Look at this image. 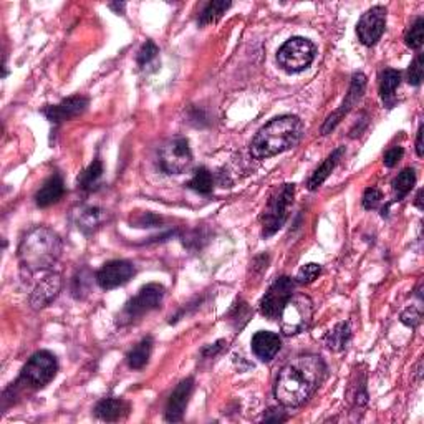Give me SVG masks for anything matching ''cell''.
<instances>
[{"mask_svg": "<svg viewBox=\"0 0 424 424\" xmlns=\"http://www.w3.org/2000/svg\"><path fill=\"white\" fill-rule=\"evenodd\" d=\"M327 366L317 355H301L290 360L275 380L274 394L282 406L299 408L313 397L323 383Z\"/></svg>", "mask_w": 424, "mask_h": 424, "instance_id": "cell-1", "label": "cell"}, {"mask_svg": "<svg viewBox=\"0 0 424 424\" xmlns=\"http://www.w3.org/2000/svg\"><path fill=\"white\" fill-rule=\"evenodd\" d=\"M304 131V123L299 116H277L254 136L251 143L252 156L256 159H268L285 153L300 143Z\"/></svg>", "mask_w": 424, "mask_h": 424, "instance_id": "cell-2", "label": "cell"}, {"mask_svg": "<svg viewBox=\"0 0 424 424\" xmlns=\"http://www.w3.org/2000/svg\"><path fill=\"white\" fill-rule=\"evenodd\" d=\"M62 240L49 227H35L22 239L18 247V261L28 274L46 270L60 258Z\"/></svg>", "mask_w": 424, "mask_h": 424, "instance_id": "cell-3", "label": "cell"}, {"mask_svg": "<svg viewBox=\"0 0 424 424\" xmlns=\"http://www.w3.org/2000/svg\"><path fill=\"white\" fill-rule=\"evenodd\" d=\"M317 46L305 37H292L277 51V63L287 73H300L313 63Z\"/></svg>", "mask_w": 424, "mask_h": 424, "instance_id": "cell-4", "label": "cell"}, {"mask_svg": "<svg viewBox=\"0 0 424 424\" xmlns=\"http://www.w3.org/2000/svg\"><path fill=\"white\" fill-rule=\"evenodd\" d=\"M295 186L294 185H284L277 187L274 194L270 196V199L267 202L266 211L262 216V235L263 237H270L277 230L282 229V225L285 224L287 218H289V207L294 202Z\"/></svg>", "mask_w": 424, "mask_h": 424, "instance_id": "cell-5", "label": "cell"}, {"mask_svg": "<svg viewBox=\"0 0 424 424\" xmlns=\"http://www.w3.org/2000/svg\"><path fill=\"white\" fill-rule=\"evenodd\" d=\"M56 371H58V363H56L54 353L46 350L37 351L23 366L17 385H23L32 389L45 388L55 378Z\"/></svg>", "mask_w": 424, "mask_h": 424, "instance_id": "cell-6", "label": "cell"}, {"mask_svg": "<svg viewBox=\"0 0 424 424\" xmlns=\"http://www.w3.org/2000/svg\"><path fill=\"white\" fill-rule=\"evenodd\" d=\"M313 317L312 300L307 295H292L280 313V328L285 335H297L308 328Z\"/></svg>", "mask_w": 424, "mask_h": 424, "instance_id": "cell-7", "label": "cell"}, {"mask_svg": "<svg viewBox=\"0 0 424 424\" xmlns=\"http://www.w3.org/2000/svg\"><path fill=\"white\" fill-rule=\"evenodd\" d=\"M192 163L189 141L182 136L169 139L159 151V168L166 174H181Z\"/></svg>", "mask_w": 424, "mask_h": 424, "instance_id": "cell-8", "label": "cell"}, {"mask_svg": "<svg viewBox=\"0 0 424 424\" xmlns=\"http://www.w3.org/2000/svg\"><path fill=\"white\" fill-rule=\"evenodd\" d=\"M164 290L163 285L159 284H148L138 292V295L133 297L128 304L125 305L123 312H121V318L125 322H133V320L143 317L144 313H149L151 310H156L161 307L164 300Z\"/></svg>", "mask_w": 424, "mask_h": 424, "instance_id": "cell-9", "label": "cell"}, {"mask_svg": "<svg viewBox=\"0 0 424 424\" xmlns=\"http://www.w3.org/2000/svg\"><path fill=\"white\" fill-rule=\"evenodd\" d=\"M294 289L295 282L292 280L290 277H280V279H277L261 300V313L263 317L268 320L279 318L285 304L289 301L290 297L294 295Z\"/></svg>", "mask_w": 424, "mask_h": 424, "instance_id": "cell-10", "label": "cell"}, {"mask_svg": "<svg viewBox=\"0 0 424 424\" xmlns=\"http://www.w3.org/2000/svg\"><path fill=\"white\" fill-rule=\"evenodd\" d=\"M386 27V8L381 6L371 7L368 12H365L356 25L358 39L363 45L371 46L381 39L385 34Z\"/></svg>", "mask_w": 424, "mask_h": 424, "instance_id": "cell-11", "label": "cell"}, {"mask_svg": "<svg viewBox=\"0 0 424 424\" xmlns=\"http://www.w3.org/2000/svg\"><path fill=\"white\" fill-rule=\"evenodd\" d=\"M135 266L128 261H111L96 272V284L103 290H111L121 287L133 279Z\"/></svg>", "mask_w": 424, "mask_h": 424, "instance_id": "cell-12", "label": "cell"}, {"mask_svg": "<svg viewBox=\"0 0 424 424\" xmlns=\"http://www.w3.org/2000/svg\"><path fill=\"white\" fill-rule=\"evenodd\" d=\"M365 87H366V77H365V75H363V73H355V75H353L350 89H348L345 101L342 103V106L338 108V110L335 113H333V115H330L327 118V121H325V125H323V128H322V133L323 135H328L330 131L335 128V126L342 121V118L345 116L347 113L350 111L351 108L355 106L358 101H360V98L363 96V93H365Z\"/></svg>", "mask_w": 424, "mask_h": 424, "instance_id": "cell-13", "label": "cell"}, {"mask_svg": "<svg viewBox=\"0 0 424 424\" xmlns=\"http://www.w3.org/2000/svg\"><path fill=\"white\" fill-rule=\"evenodd\" d=\"M88 106V98L82 96V95H75L70 96L67 100L60 101L58 105H51L44 108V115L46 116V120L51 121V123L60 125L63 121L72 120V118H77L82 115V113L87 110Z\"/></svg>", "mask_w": 424, "mask_h": 424, "instance_id": "cell-14", "label": "cell"}, {"mask_svg": "<svg viewBox=\"0 0 424 424\" xmlns=\"http://www.w3.org/2000/svg\"><path fill=\"white\" fill-rule=\"evenodd\" d=\"M194 389V380L187 378L182 380L181 383L176 386V389L173 391L171 397H169L168 406H166V421L169 423H179L182 421L185 411L189 403V398Z\"/></svg>", "mask_w": 424, "mask_h": 424, "instance_id": "cell-15", "label": "cell"}, {"mask_svg": "<svg viewBox=\"0 0 424 424\" xmlns=\"http://www.w3.org/2000/svg\"><path fill=\"white\" fill-rule=\"evenodd\" d=\"M60 289H62V279H60L58 274H49L44 277L30 295L32 307L44 308L46 305H50L56 299V295L60 294Z\"/></svg>", "mask_w": 424, "mask_h": 424, "instance_id": "cell-16", "label": "cell"}, {"mask_svg": "<svg viewBox=\"0 0 424 424\" xmlns=\"http://www.w3.org/2000/svg\"><path fill=\"white\" fill-rule=\"evenodd\" d=\"M282 340L279 333L267 332V330H261L256 335L252 337V351L258 360L270 361L274 360L277 353L280 351Z\"/></svg>", "mask_w": 424, "mask_h": 424, "instance_id": "cell-17", "label": "cell"}, {"mask_svg": "<svg viewBox=\"0 0 424 424\" xmlns=\"http://www.w3.org/2000/svg\"><path fill=\"white\" fill-rule=\"evenodd\" d=\"M63 194H65L63 179L60 177V174H54V176L46 179L44 186H42L39 192H37L35 202L39 207H49L62 199Z\"/></svg>", "mask_w": 424, "mask_h": 424, "instance_id": "cell-18", "label": "cell"}, {"mask_svg": "<svg viewBox=\"0 0 424 424\" xmlns=\"http://www.w3.org/2000/svg\"><path fill=\"white\" fill-rule=\"evenodd\" d=\"M130 413V404L121 398H105L95 406L96 418L101 421H120Z\"/></svg>", "mask_w": 424, "mask_h": 424, "instance_id": "cell-19", "label": "cell"}, {"mask_svg": "<svg viewBox=\"0 0 424 424\" xmlns=\"http://www.w3.org/2000/svg\"><path fill=\"white\" fill-rule=\"evenodd\" d=\"M108 219H110V216H108L106 211L100 209V207H87L78 214L77 224L78 229L88 235L100 229Z\"/></svg>", "mask_w": 424, "mask_h": 424, "instance_id": "cell-20", "label": "cell"}, {"mask_svg": "<svg viewBox=\"0 0 424 424\" xmlns=\"http://www.w3.org/2000/svg\"><path fill=\"white\" fill-rule=\"evenodd\" d=\"M343 153H345V148L340 146V148H337L327 159H325L322 166H320L317 171L312 174V177H310V181H308V189L310 191L318 189V187L322 186L325 181H327L328 176L333 173V169H335L337 164L340 163Z\"/></svg>", "mask_w": 424, "mask_h": 424, "instance_id": "cell-21", "label": "cell"}, {"mask_svg": "<svg viewBox=\"0 0 424 424\" xmlns=\"http://www.w3.org/2000/svg\"><path fill=\"white\" fill-rule=\"evenodd\" d=\"M151 351H153V338L146 337L128 353V366L131 370H141L148 365Z\"/></svg>", "mask_w": 424, "mask_h": 424, "instance_id": "cell-22", "label": "cell"}, {"mask_svg": "<svg viewBox=\"0 0 424 424\" xmlns=\"http://www.w3.org/2000/svg\"><path fill=\"white\" fill-rule=\"evenodd\" d=\"M158 56H159V49L154 44L153 40H146L141 49L136 55V63L141 70L144 72H149V68L153 67V70L158 68Z\"/></svg>", "mask_w": 424, "mask_h": 424, "instance_id": "cell-23", "label": "cell"}, {"mask_svg": "<svg viewBox=\"0 0 424 424\" xmlns=\"http://www.w3.org/2000/svg\"><path fill=\"white\" fill-rule=\"evenodd\" d=\"M350 338H351L350 323L342 322V323H338L327 337H325V342H327V347L330 348V350L340 351L348 345Z\"/></svg>", "mask_w": 424, "mask_h": 424, "instance_id": "cell-24", "label": "cell"}, {"mask_svg": "<svg viewBox=\"0 0 424 424\" xmlns=\"http://www.w3.org/2000/svg\"><path fill=\"white\" fill-rule=\"evenodd\" d=\"M401 83V73L398 70L393 68H386L383 73H381V80H380V95L385 101H389L391 98L394 96V92Z\"/></svg>", "mask_w": 424, "mask_h": 424, "instance_id": "cell-25", "label": "cell"}, {"mask_svg": "<svg viewBox=\"0 0 424 424\" xmlns=\"http://www.w3.org/2000/svg\"><path fill=\"white\" fill-rule=\"evenodd\" d=\"M103 176V163L100 159H95L89 166L78 177V186L83 191H93Z\"/></svg>", "mask_w": 424, "mask_h": 424, "instance_id": "cell-26", "label": "cell"}, {"mask_svg": "<svg viewBox=\"0 0 424 424\" xmlns=\"http://www.w3.org/2000/svg\"><path fill=\"white\" fill-rule=\"evenodd\" d=\"M230 6H232V4L225 2V0H214V2H209L204 8H202L199 15V25L204 27L207 23L218 22L219 18L224 15L225 11L230 8Z\"/></svg>", "mask_w": 424, "mask_h": 424, "instance_id": "cell-27", "label": "cell"}, {"mask_svg": "<svg viewBox=\"0 0 424 424\" xmlns=\"http://www.w3.org/2000/svg\"><path fill=\"white\" fill-rule=\"evenodd\" d=\"M189 189L199 192V194H211L212 187H214V181H212V174L209 169L201 168L197 169L194 176L191 177V181L186 185Z\"/></svg>", "mask_w": 424, "mask_h": 424, "instance_id": "cell-28", "label": "cell"}, {"mask_svg": "<svg viewBox=\"0 0 424 424\" xmlns=\"http://www.w3.org/2000/svg\"><path fill=\"white\" fill-rule=\"evenodd\" d=\"M414 185H416V171L413 168L403 169L393 181V189L398 192V201H401L413 189Z\"/></svg>", "mask_w": 424, "mask_h": 424, "instance_id": "cell-29", "label": "cell"}, {"mask_svg": "<svg viewBox=\"0 0 424 424\" xmlns=\"http://www.w3.org/2000/svg\"><path fill=\"white\" fill-rule=\"evenodd\" d=\"M423 39H424V18L418 17L411 25V28L408 30L406 37H404V42H406V45L409 46V49L418 50V49H421Z\"/></svg>", "mask_w": 424, "mask_h": 424, "instance_id": "cell-30", "label": "cell"}, {"mask_svg": "<svg viewBox=\"0 0 424 424\" xmlns=\"http://www.w3.org/2000/svg\"><path fill=\"white\" fill-rule=\"evenodd\" d=\"M423 75H424V58L423 55H418L416 58H414V62L409 65L408 83L413 85V87H419L423 82Z\"/></svg>", "mask_w": 424, "mask_h": 424, "instance_id": "cell-31", "label": "cell"}, {"mask_svg": "<svg viewBox=\"0 0 424 424\" xmlns=\"http://www.w3.org/2000/svg\"><path fill=\"white\" fill-rule=\"evenodd\" d=\"M320 274H322V267H320L318 263H307V266L301 267L299 274H297V282H299V284H312Z\"/></svg>", "mask_w": 424, "mask_h": 424, "instance_id": "cell-32", "label": "cell"}, {"mask_svg": "<svg viewBox=\"0 0 424 424\" xmlns=\"http://www.w3.org/2000/svg\"><path fill=\"white\" fill-rule=\"evenodd\" d=\"M381 201V191L376 189V187H368V189L365 191V194H363V207L365 209H375L376 206L380 204Z\"/></svg>", "mask_w": 424, "mask_h": 424, "instance_id": "cell-33", "label": "cell"}, {"mask_svg": "<svg viewBox=\"0 0 424 424\" xmlns=\"http://www.w3.org/2000/svg\"><path fill=\"white\" fill-rule=\"evenodd\" d=\"M401 323L409 328H416L421 323V312L418 308L409 307L401 313Z\"/></svg>", "mask_w": 424, "mask_h": 424, "instance_id": "cell-34", "label": "cell"}, {"mask_svg": "<svg viewBox=\"0 0 424 424\" xmlns=\"http://www.w3.org/2000/svg\"><path fill=\"white\" fill-rule=\"evenodd\" d=\"M403 154H404V149L403 148H391V149H388L385 153V158H383V163H385V166L386 168H393V166H397V164L401 161V158H403Z\"/></svg>", "mask_w": 424, "mask_h": 424, "instance_id": "cell-35", "label": "cell"}, {"mask_svg": "<svg viewBox=\"0 0 424 424\" xmlns=\"http://www.w3.org/2000/svg\"><path fill=\"white\" fill-rule=\"evenodd\" d=\"M135 224L136 227H154L156 224H161V218L151 214V212H146V214H141L139 218L135 220Z\"/></svg>", "mask_w": 424, "mask_h": 424, "instance_id": "cell-36", "label": "cell"}, {"mask_svg": "<svg viewBox=\"0 0 424 424\" xmlns=\"http://www.w3.org/2000/svg\"><path fill=\"white\" fill-rule=\"evenodd\" d=\"M416 154L419 158H423V154H424V151H423V125H419L418 136H416Z\"/></svg>", "mask_w": 424, "mask_h": 424, "instance_id": "cell-37", "label": "cell"}, {"mask_svg": "<svg viewBox=\"0 0 424 424\" xmlns=\"http://www.w3.org/2000/svg\"><path fill=\"white\" fill-rule=\"evenodd\" d=\"M223 343H224L223 340H219L218 343H216V345H214V347H209V348H206V350H204V351H202V353H204V356H214V355H216V353H218V351L220 350V348H223Z\"/></svg>", "mask_w": 424, "mask_h": 424, "instance_id": "cell-38", "label": "cell"}, {"mask_svg": "<svg viewBox=\"0 0 424 424\" xmlns=\"http://www.w3.org/2000/svg\"><path fill=\"white\" fill-rule=\"evenodd\" d=\"M416 206L418 209H423V189L418 191V196H416Z\"/></svg>", "mask_w": 424, "mask_h": 424, "instance_id": "cell-39", "label": "cell"}, {"mask_svg": "<svg viewBox=\"0 0 424 424\" xmlns=\"http://www.w3.org/2000/svg\"><path fill=\"white\" fill-rule=\"evenodd\" d=\"M110 7H111V8H116L118 13H120V11H123V8H125V4H120V6H118V4H111Z\"/></svg>", "mask_w": 424, "mask_h": 424, "instance_id": "cell-40", "label": "cell"}]
</instances>
